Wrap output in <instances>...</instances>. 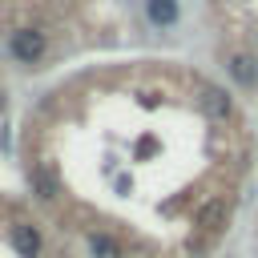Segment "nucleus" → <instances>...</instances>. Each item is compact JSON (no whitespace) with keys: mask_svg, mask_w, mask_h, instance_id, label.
I'll list each match as a JSON object with an SVG mask.
<instances>
[{"mask_svg":"<svg viewBox=\"0 0 258 258\" xmlns=\"http://www.w3.org/2000/svg\"><path fill=\"white\" fill-rule=\"evenodd\" d=\"M230 73H234L238 85H254V81H258V69H254L250 56H230Z\"/></svg>","mask_w":258,"mask_h":258,"instance_id":"nucleus-5","label":"nucleus"},{"mask_svg":"<svg viewBox=\"0 0 258 258\" xmlns=\"http://www.w3.org/2000/svg\"><path fill=\"white\" fill-rule=\"evenodd\" d=\"M226 218H230V206L218 198V202H210V206L202 210V218H198V222H202V230H222V226H226Z\"/></svg>","mask_w":258,"mask_h":258,"instance_id":"nucleus-3","label":"nucleus"},{"mask_svg":"<svg viewBox=\"0 0 258 258\" xmlns=\"http://www.w3.org/2000/svg\"><path fill=\"white\" fill-rule=\"evenodd\" d=\"M12 246H16L20 258H40V234H36V226H28V222L12 226Z\"/></svg>","mask_w":258,"mask_h":258,"instance_id":"nucleus-2","label":"nucleus"},{"mask_svg":"<svg viewBox=\"0 0 258 258\" xmlns=\"http://www.w3.org/2000/svg\"><path fill=\"white\" fill-rule=\"evenodd\" d=\"M89 250H93V258H121L117 242L105 238V234H93V238H89Z\"/></svg>","mask_w":258,"mask_h":258,"instance_id":"nucleus-7","label":"nucleus"},{"mask_svg":"<svg viewBox=\"0 0 258 258\" xmlns=\"http://www.w3.org/2000/svg\"><path fill=\"white\" fill-rule=\"evenodd\" d=\"M36 189H40V198H52V173H36Z\"/></svg>","mask_w":258,"mask_h":258,"instance_id":"nucleus-8","label":"nucleus"},{"mask_svg":"<svg viewBox=\"0 0 258 258\" xmlns=\"http://www.w3.org/2000/svg\"><path fill=\"white\" fill-rule=\"evenodd\" d=\"M145 12L153 24H173L177 20V0H145Z\"/></svg>","mask_w":258,"mask_h":258,"instance_id":"nucleus-4","label":"nucleus"},{"mask_svg":"<svg viewBox=\"0 0 258 258\" xmlns=\"http://www.w3.org/2000/svg\"><path fill=\"white\" fill-rule=\"evenodd\" d=\"M8 48H12L16 60H40V56H44V32H36V28H16V32L8 36Z\"/></svg>","mask_w":258,"mask_h":258,"instance_id":"nucleus-1","label":"nucleus"},{"mask_svg":"<svg viewBox=\"0 0 258 258\" xmlns=\"http://www.w3.org/2000/svg\"><path fill=\"white\" fill-rule=\"evenodd\" d=\"M202 97H206V109H210L214 117H226V113H230V93H226V89L210 85V89H206Z\"/></svg>","mask_w":258,"mask_h":258,"instance_id":"nucleus-6","label":"nucleus"}]
</instances>
